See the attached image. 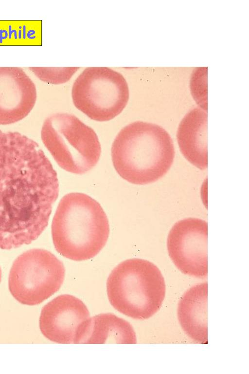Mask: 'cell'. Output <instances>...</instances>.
Segmentation results:
<instances>
[{
	"mask_svg": "<svg viewBox=\"0 0 249 374\" xmlns=\"http://www.w3.org/2000/svg\"><path fill=\"white\" fill-rule=\"evenodd\" d=\"M59 191L56 172L39 145L19 132L0 130V249L36 239Z\"/></svg>",
	"mask_w": 249,
	"mask_h": 374,
	"instance_id": "obj_1",
	"label": "cell"
},
{
	"mask_svg": "<svg viewBox=\"0 0 249 374\" xmlns=\"http://www.w3.org/2000/svg\"><path fill=\"white\" fill-rule=\"evenodd\" d=\"M113 166L124 180L146 185L162 178L174 162L173 140L162 127L138 121L124 127L111 149Z\"/></svg>",
	"mask_w": 249,
	"mask_h": 374,
	"instance_id": "obj_2",
	"label": "cell"
},
{
	"mask_svg": "<svg viewBox=\"0 0 249 374\" xmlns=\"http://www.w3.org/2000/svg\"><path fill=\"white\" fill-rule=\"evenodd\" d=\"M109 231L107 217L99 203L79 192L62 198L52 224L55 249L74 261L95 257L106 244Z\"/></svg>",
	"mask_w": 249,
	"mask_h": 374,
	"instance_id": "obj_3",
	"label": "cell"
},
{
	"mask_svg": "<svg viewBox=\"0 0 249 374\" xmlns=\"http://www.w3.org/2000/svg\"><path fill=\"white\" fill-rule=\"evenodd\" d=\"M107 291L109 302L116 310L132 318L143 320L160 310L166 286L156 265L133 258L122 262L111 271Z\"/></svg>",
	"mask_w": 249,
	"mask_h": 374,
	"instance_id": "obj_4",
	"label": "cell"
},
{
	"mask_svg": "<svg viewBox=\"0 0 249 374\" xmlns=\"http://www.w3.org/2000/svg\"><path fill=\"white\" fill-rule=\"evenodd\" d=\"M41 137L56 162L67 171L84 174L99 160L101 148L96 133L74 115H50L43 123Z\"/></svg>",
	"mask_w": 249,
	"mask_h": 374,
	"instance_id": "obj_5",
	"label": "cell"
},
{
	"mask_svg": "<svg viewBox=\"0 0 249 374\" xmlns=\"http://www.w3.org/2000/svg\"><path fill=\"white\" fill-rule=\"evenodd\" d=\"M71 96L75 107L92 120L109 121L123 111L129 97L127 83L107 67L86 68L75 80Z\"/></svg>",
	"mask_w": 249,
	"mask_h": 374,
	"instance_id": "obj_6",
	"label": "cell"
},
{
	"mask_svg": "<svg viewBox=\"0 0 249 374\" xmlns=\"http://www.w3.org/2000/svg\"><path fill=\"white\" fill-rule=\"evenodd\" d=\"M63 262L51 252L33 249L13 262L8 278L12 296L19 303L39 304L58 291L65 279Z\"/></svg>",
	"mask_w": 249,
	"mask_h": 374,
	"instance_id": "obj_7",
	"label": "cell"
},
{
	"mask_svg": "<svg viewBox=\"0 0 249 374\" xmlns=\"http://www.w3.org/2000/svg\"><path fill=\"white\" fill-rule=\"evenodd\" d=\"M207 223L189 218L177 222L167 237L169 255L183 273L196 278L207 276Z\"/></svg>",
	"mask_w": 249,
	"mask_h": 374,
	"instance_id": "obj_8",
	"label": "cell"
},
{
	"mask_svg": "<svg viewBox=\"0 0 249 374\" xmlns=\"http://www.w3.org/2000/svg\"><path fill=\"white\" fill-rule=\"evenodd\" d=\"M89 318V311L81 300L72 295H61L42 308L39 328L42 335L51 341L74 343L79 327Z\"/></svg>",
	"mask_w": 249,
	"mask_h": 374,
	"instance_id": "obj_9",
	"label": "cell"
},
{
	"mask_svg": "<svg viewBox=\"0 0 249 374\" xmlns=\"http://www.w3.org/2000/svg\"><path fill=\"white\" fill-rule=\"evenodd\" d=\"M36 100V85L21 68L0 66V125L23 119Z\"/></svg>",
	"mask_w": 249,
	"mask_h": 374,
	"instance_id": "obj_10",
	"label": "cell"
},
{
	"mask_svg": "<svg viewBox=\"0 0 249 374\" xmlns=\"http://www.w3.org/2000/svg\"><path fill=\"white\" fill-rule=\"evenodd\" d=\"M136 343V333L131 324L112 313L88 318L79 327L74 340L76 344Z\"/></svg>",
	"mask_w": 249,
	"mask_h": 374,
	"instance_id": "obj_11",
	"label": "cell"
},
{
	"mask_svg": "<svg viewBox=\"0 0 249 374\" xmlns=\"http://www.w3.org/2000/svg\"><path fill=\"white\" fill-rule=\"evenodd\" d=\"M177 138L184 157L197 168H207V112L199 108L189 112L179 125Z\"/></svg>",
	"mask_w": 249,
	"mask_h": 374,
	"instance_id": "obj_12",
	"label": "cell"
},
{
	"mask_svg": "<svg viewBox=\"0 0 249 374\" xmlns=\"http://www.w3.org/2000/svg\"><path fill=\"white\" fill-rule=\"evenodd\" d=\"M207 282L197 284L180 298L178 317L185 334L194 341L206 344L207 333Z\"/></svg>",
	"mask_w": 249,
	"mask_h": 374,
	"instance_id": "obj_13",
	"label": "cell"
},
{
	"mask_svg": "<svg viewBox=\"0 0 249 374\" xmlns=\"http://www.w3.org/2000/svg\"><path fill=\"white\" fill-rule=\"evenodd\" d=\"M1 269H0V281H1Z\"/></svg>",
	"mask_w": 249,
	"mask_h": 374,
	"instance_id": "obj_14",
	"label": "cell"
}]
</instances>
